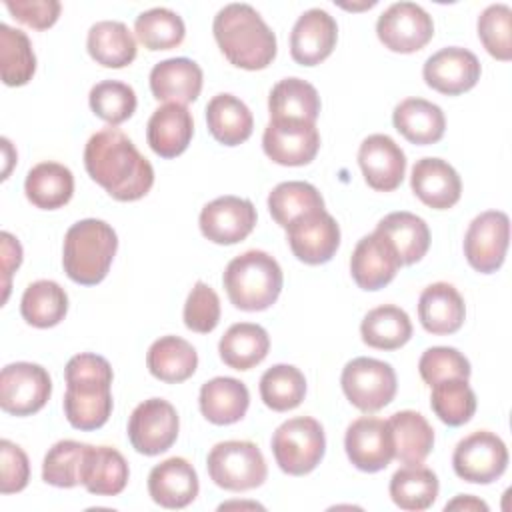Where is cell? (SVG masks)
<instances>
[{
  "instance_id": "4",
  "label": "cell",
  "mask_w": 512,
  "mask_h": 512,
  "mask_svg": "<svg viewBox=\"0 0 512 512\" xmlns=\"http://www.w3.org/2000/svg\"><path fill=\"white\" fill-rule=\"evenodd\" d=\"M118 250L114 228L98 218H84L72 224L64 236L62 266L66 276L82 286L102 282Z\"/></svg>"
},
{
  "instance_id": "12",
  "label": "cell",
  "mask_w": 512,
  "mask_h": 512,
  "mask_svg": "<svg viewBox=\"0 0 512 512\" xmlns=\"http://www.w3.org/2000/svg\"><path fill=\"white\" fill-rule=\"evenodd\" d=\"M376 34L388 50L412 54L422 50L432 40L434 22L420 4L396 2L380 14Z\"/></svg>"
},
{
  "instance_id": "3",
  "label": "cell",
  "mask_w": 512,
  "mask_h": 512,
  "mask_svg": "<svg viewBox=\"0 0 512 512\" xmlns=\"http://www.w3.org/2000/svg\"><path fill=\"white\" fill-rule=\"evenodd\" d=\"M220 52L244 70H262L276 58V34L250 4H226L212 22Z\"/></svg>"
},
{
  "instance_id": "23",
  "label": "cell",
  "mask_w": 512,
  "mask_h": 512,
  "mask_svg": "<svg viewBox=\"0 0 512 512\" xmlns=\"http://www.w3.org/2000/svg\"><path fill=\"white\" fill-rule=\"evenodd\" d=\"M412 192L434 210L452 208L462 196V180L452 164L442 158H420L410 174Z\"/></svg>"
},
{
  "instance_id": "41",
  "label": "cell",
  "mask_w": 512,
  "mask_h": 512,
  "mask_svg": "<svg viewBox=\"0 0 512 512\" xmlns=\"http://www.w3.org/2000/svg\"><path fill=\"white\" fill-rule=\"evenodd\" d=\"M324 198L316 186L302 180L280 182L268 194V210L276 224L286 228L292 220L302 214L322 210Z\"/></svg>"
},
{
  "instance_id": "37",
  "label": "cell",
  "mask_w": 512,
  "mask_h": 512,
  "mask_svg": "<svg viewBox=\"0 0 512 512\" xmlns=\"http://www.w3.org/2000/svg\"><path fill=\"white\" fill-rule=\"evenodd\" d=\"M392 502L408 512H420L430 508L438 498V476L422 464H406L390 478Z\"/></svg>"
},
{
  "instance_id": "15",
  "label": "cell",
  "mask_w": 512,
  "mask_h": 512,
  "mask_svg": "<svg viewBox=\"0 0 512 512\" xmlns=\"http://www.w3.org/2000/svg\"><path fill=\"white\" fill-rule=\"evenodd\" d=\"M262 148L280 166H304L316 158L320 134L314 122L276 118L264 128Z\"/></svg>"
},
{
  "instance_id": "22",
  "label": "cell",
  "mask_w": 512,
  "mask_h": 512,
  "mask_svg": "<svg viewBox=\"0 0 512 512\" xmlns=\"http://www.w3.org/2000/svg\"><path fill=\"white\" fill-rule=\"evenodd\" d=\"M198 490L200 484L194 466L180 456L156 464L148 474V494L162 508H186L196 500Z\"/></svg>"
},
{
  "instance_id": "38",
  "label": "cell",
  "mask_w": 512,
  "mask_h": 512,
  "mask_svg": "<svg viewBox=\"0 0 512 512\" xmlns=\"http://www.w3.org/2000/svg\"><path fill=\"white\" fill-rule=\"evenodd\" d=\"M270 120L288 118L316 122L320 114V96L318 90L302 78H284L270 90L268 96Z\"/></svg>"
},
{
  "instance_id": "29",
  "label": "cell",
  "mask_w": 512,
  "mask_h": 512,
  "mask_svg": "<svg viewBox=\"0 0 512 512\" xmlns=\"http://www.w3.org/2000/svg\"><path fill=\"white\" fill-rule=\"evenodd\" d=\"M394 128L412 144L428 146L438 142L446 130L440 106L424 98H406L392 112Z\"/></svg>"
},
{
  "instance_id": "34",
  "label": "cell",
  "mask_w": 512,
  "mask_h": 512,
  "mask_svg": "<svg viewBox=\"0 0 512 512\" xmlns=\"http://www.w3.org/2000/svg\"><path fill=\"white\" fill-rule=\"evenodd\" d=\"M146 366L154 378L168 384H178L196 372L198 354L184 338L162 336L148 348Z\"/></svg>"
},
{
  "instance_id": "11",
  "label": "cell",
  "mask_w": 512,
  "mask_h": 512,
  "mask_svg": "<svg viewBox=\"0 0 512 512\" xmlns=\"http://www.w3.org/2000/svg\"><path fill=\"white\" fill-rule=\"evenodd\" d=\"M52 394L46 368L32 362H14L0 374V408L12 416H32L44 408Z\"/></svg>"
},
{
  "instance_id": "55",
  "label": "cell",
  "mask_w": 512,
  "mask_h": 512,
  "mask_svg": "<svg viewBox=\"0 0 512 512\" xmlns=\"http://www.w3.org/2000/svg\"><path fill=\"white\" fill-rule=\"evenodd\" d=\"M244 508V506H248V508H262L260 504H256V502H250V504H246V502H228V504H222L220 506V510H224V508Z\"/></svg>"
},
{
  "instance_id": "16",
  "label": "cell",
  "mask_w": 512,
  "mask_h": 512,
  "mask_svg": "<svg viewBox=\"0 0 512 512\" xmlns=\"http://www.w3.org/2000/svg\"><path fill=\"white\" fill-rule=\"evenodd\" d=\"M348 460L362 472H380L394 460V442L388 420L376 416L356 418L344 436Z\"/></svg>"
},
{
  "instance_id": "48",
  "label": "cell",
  "mask_w": 512,
  "mask_h": 512,
  "mask_svg": "<svg viewBox=\"0 0 512 512\" xmlns=\"http://www.w3.org/2000/svg\"><path fill=\"white\" fill-rule=\"evenodd\" d=\"M512 10L506 4H490L478 16V38L486 52L496 60L508 62L512 58Z\"/></svg>"
},
{
  "instance_id": "42",
  "label": "cell",
  "mask_w": 512,
  "mask_h": 512,
  "mask_svg": "<svg viewBox=\"0 0 512 512\" xmlns=\"http://www.w3.org/2000/svg\"><path fill=\"white\" fill-rule=\"evenodd\" d=\"M306 378L292 364H274L260 378V398L274 412H288L302 404Z\"/></svg>"
},
{
  "instance_id": "28",
  "label": "cell",
  "mask_w": 512,
  "mask_h": 512,
  "mask_svg": "<svg viewBox=\"0 0 512 512\" xmlns=\"http://www.w3.org/2000/svg\"><path fill=\"white\" fill-rule=\"evenodd\" d=\"M128 462L112 446H88L80 484L96 496H116L128 484Z\"/></svg>"
},
{
  "instance_id": "14",
  "label": "cell",
  "mask_w": 512,
  "mask_h": 512,
  "mask_svg": "<svg viewBox=\"0 0 512 512\" xmlns=\"http://www.w3.org/2000/svg\"><path fill=\"white\" fill-rule=\"evenodd\" d=\"M286 240L300 262L310 266L326 264L340 246V226L324 208L314 210L286 226Z\"/></svg>"
},
{
  "instance_id": "20",
  "label": "cell",
  "mask_w": 512,
  "mask_h": 512,
  "mask_svg": "<svg viewBox=\"0 0 512 512\" xmlns=\"http://www.w3.org/2000/svg\"><path fill=\"white\" fill-rule=\"evenodd\" d=\"M400 266L394 246L376 230L358 240L350 258V274L362 290L384 288L394 280Z\"/></svg>"
},
{
  "instance_id": "54",
  "label": "cell",
  "mask_w": 512,
  "mask_h": 512,
  "mask_svg": "<svg viewBox=\"0 0 512 512\" xmlns=\"http://www.w3.org/2000/svg\"><path fill=\"white\" fill-rule=\"evenodd\" d=\"M444 510H470V512H474V510H482V512H488V504L484 502V500H480V498H476V496H470V494H458L452 502H448L446 506H444Z\"/></svg>"
},
{
  "instance_id": "13",
  "label": "cell",
  "mask_w": 512,
  "mask_h": 512,
  "mask_svg": "<svg viewBox=\"0 0 512 512\" xmlns=\"http://www.w3.org/2000/svg\"><path fill=\"white\" fill-rule=\"evenodd\" d=\"M510 220L500 210H486L478 214L464 236V256L468 264L480 274L496 272L508 250Z\"/></svg>"
},
{
  "instance_id": "9",
  "label": "cell",
  "mask_w": 512,
  "mask_h": 512,
  "mask_svg": "<svg viewBox=\"0 0 512 512\" xmlns=\"http://www.w3.org/2000/svg\"><path fill=\"white\" fill-rule=\"evenodd\" d=\"M508 466V448L500 436L476 430L462 438L452 454V468L458 478L470 484H492Z\"/></svg>"
},
{
  "instance_id": "52",
  "label": "cell",
  "mask_w": 512,
  "mask_h": 512,
  "mask_svg": "<svg viewBox=\"0 0 512 512\" xmlns=\"http://www.w3.org/2000/svg\"><path fill=\"white\" fill-rule=\"evenodd\" d=\"M4 6L16 20L36 30L54 26L62 10L58 0H8Z\"/></svg>"
},
{
  "instance_id": "7",
  "label": "cell",
  "mask_w": 512,
  "mask_h": 512,
  "mask_svg": "<svg viewBox=\"0 0 512 512\" xmlns=\"http://www.w3.org/2000/svg\"><path fill=\"white\" fill-rule=\"evenodd\" d=\"M210 480L230 492H244L264 484L268 476L260 448L250 440H226L212 446L206 458Z\"/></svg>"
},
{
  "instance_id": "25",
  "label": "cell",
  "mask_w": 512,
  "mask_h": 512,
  "mask_svg": "<svg viewBox=\"0 0 512 512\" xmlns=\"http://www.w3.org/2000/svg\"><path fill=\"white\" fill-rule=\"evenodd\" d=\"M466 306L460 292L448 282L426 286L418 298V320L430 334L444 336L462 328Z\"/></svg>"
},
{
  "instance_id": "26",
  "label": "cell",
  "mask_w": 512,
  "mask_h": 512,
  "mask_svg": "<svg viewBox=\"0 0 512 512\" xmlns=\"http://www.w3.org/2000/svg\"><path fill=\"white\" fill-rule=\"evenodd\" d=\"M150 90L156 100L188 104L202 92V68L190 58H168L150 70Z\"/></svg>"
},
{
  "instance_id": "49",
  "label": "cell",
  "mask_w": 512,
  "mask_h": 512,
  "mask_svg": "<svg viewBox=\"0 0 512 512\" xmlns=\"http://www.w3.org/2000/svg\"><path fill=\"white\" fill-rule=\"evenodd\" d=\"M418 372L428 386L448 378H470V362L468 358L452 346H432L422 352L418 360Z\"/></svg>"
},
{
  "instance_id": "18",
  "label": "cell",
  "mask_w": 512,
  "mask_h": 512,
  "mask_svg": "<svg viewBox=\"0 0 512 512\" xmlns=\"http://www.w3.org/2000/svg\"><path fill=\"white\" fill-rule=\"evenodd\" d=\"M480 62L474 52L460 46H446L434 52L422 68L424 82L446 96H458L476 86L480 80Z\"/></svg>"
},
{
  "instance_id": "10",
  "label": "cell",
  "mask_w": 512,
  "mask_h": 512,
  "mask_svg": "<svg viewBox=\"0 0 512 512\" xmlns=\"http://www.w3.org/2000/svg\"><path fill=\"white\" fill-rule=\"evenodd\" d=\"M180 418L176 408L164 398L140 402L128 420V440L144 456L166 452L178 438Z\"/></svg>"
},
{
  "instance_id": "2",
  "label": "cell",
  "mask_w": 512,
  "mask_h": 512,
  "mask_svg": "<svg viewBox=\"0 0 512 512\" xmlns=\"http://www.w3.org/2000/svg\"><path fill=\"white\" fill-rule=\"evenodd\" d=\"M64 416L76 430L102 428L112 414V366L90 352L76 354L64 368Z\"/></svg>"
},
{
  "instance_id": "39",
  "label": "cell",
  "mask_w": 512,
  "mask_h": 512,
  "mask_svg": "<svg viewBox=\"0 0 512 512\" xmlns=\"http://www.w3.org/2000/svg\"><path fill=\"white\" fill-rule=\"evenodd\" d=\"M360 334L364 344H368L370 348L398 350L410 340L412 322L402 308L394 304H384V306L372 308L364 316L360 324Z\"/></svg>"
},
{
  "instance_id": "19",
  "label": "cell",
  "mask_w": 512,
  "mask_h": 512,
  "mask_svg": "<svg viewBox=\"0 0 512 512\" xmlns=\"http://www.w3.org/2000/svg\"><path fill=\"white\" fill-rule=\"evenodd\" d=\"M358 164L366 184L378 192L396 190L406 174V156L386 134H370L362 140L358 148Z\"/></svg>"
},
{
  "instance_id": "27",
  "label": "cell",
  "mask_w": 512,
  "mask_h": 512,
  "mask_svg": "<svg viewBox=\"0 0 512 512\" xmlns=\"http://www.w3.org/2000/svg\"><path fill=\"white\" fill-rule=\"evenodd\" d=\"M198 404L208 422L228 426L244 418L250 404V392L246 384L236 378L216 376L202 384Z\"/></svg>"
},
{
  "instance_id": "50",
  "label": "cell",
  "mask_w": 512,
  "mask_h": 512,
  "mask_svg": "<svg viewBox=\"0 0 512 512\" xmlns=\"http://www.w3.org/2000/svg\"><path fill=\"white\" fill-rule=\"evenodd\" d=\"M220 322V298L212 286L198 280L184 302V324L198 334L212 332Z\"/></svg>"
},
{
  "instance_id": "47",
  "label": "cell",
  "mask_w": 512,
  "mask_h": 512,
  "mask_svg": "<svg viewBox=\"0 0 512 512\" xmlns=\"http://www.w3.org/2000/svg\"><path fill=\"white\" fill-rule=\"evenodd\" d=\"M88 102L92 112L110 126L126 122L136 112L138 104L134 88L120 80H102L94 84L88 94Z\"/></svg>"
},
{
  "instance_id": "8",
  "label": "cell",
  "mask_w": 512,
  "mask_h": 512,
  "mask_svg": "<svg viewBox=\"0 0 512 512\" xmlns=\"http://www.w3.org/2000/svg\"><path fill=\"white\" fill-rule=\"evenodd\" d=\"M342 390L352 406L370 414L388 406L396 396V372L388 362L358 356L350 360L340 376Z\"/></svg>"
},
{
  "instance_id": "21",
  "label": "cell",
  "mask_w": 512,
  "mask_h": 512,
  "mask_svg": "<svg viewBox=\"0 0 512 512\" xmlns=\"http://www.w3.org/2000/svg\"><path fill=\"white\" fill-rule=\"evenodd\" d=\"M336 40V20L322 8H310L296 20L290 32V54L302 66H316L332 54Z\"/></svg>"
},
{
  "instance_id": "46",
  "label": "cell",
  "mask_w": 512,
  "mask_h": 512,
  "mask_svg": "<svg viewBox=\"0 0 512 512\" xmlns=\"http://www.w3.org/2000/svg\"><path fill=\"white\" fill-rule=\"evenodd\" d=\"M88 446L90 444H82L76 440L56 442L44 456L42 480L56 488L78 486Z\"/></svg>"
},
{
  "instance_id": "45",
  "label": "cell",
  "mask_w": 512,
  "mask_h": 512,
  "mask_svg": "<svg viewBox=\"0 0 512 512\" xmlns=\"http://www.w3.org/2000/svg\"><path fill=\"white\" fill-rule=\"evenodd\" d=\"M430 396V406L434 414L448 426L466 424L476 412V394L468 386V380L448 378L436 382Z\"/></svg>"
},
{
  "instance_id": "40",
  "label": "cell",
  "mask_w": 512,
  "mask_h": 512,
  "mask_svg": "<svg viewBox=\"0 0 512 512\" xmlns=\"http://www.w3.org/2000/svg\"><path fill=\"white\" fill-rule=\"evenodd\" d=\"M68 312V294L54 280H36L28 284L20 300L22 318L34 328H52Z\"/></svg>"
},
{
  "instance_id": "1",
  "label": "cell",
  "mask_w": 512,
  "mask_h": 512,
  "mask_svg": "<svg viewBox=\"0 0 512 512\" xmlns=\"http://www.w3.org/2000/svg\"><path fill=\"white\" fill-rule=\"evenodd\" d=\"M88 176L114 200L132 202L146 196L154 184V168L134 142L118 128H102L84 148Z\"/></svg>"
},
{
  "instance_id": "32",
  "label": "cell",
  "mask_w": 512,
  "mask_h": 512,
  "mask_svg": "<svg viewBox=\"0 0 512 512\" xmlns=\"http://www.w3.org/2000/svg\"><path fill=\"white\" fill-rule=\"evenodd\" d=\"M394 442V458L402 464H422L434 448L430 422L414 410H400L388 418Z\"/></svg>"
},
{
  "instance_id": "53",
  "label": "cell",
  "mask_w": 512,
  "mask_h": 512,
  "mask_svg": "<svg viewBox=\"0 0 512 512\" xmlns=\"http://www.w3.org/2000/svg\"><path fill=\"white\" fill-rule=\"evenodd\" d=\"M0 238H2V280H4L2 302H6L10 292V278L14 270H18V266L22 264V246L10 232H2Z\"/></svg>"
},
{
  "instance_id": "17",
  "label": "cell",
  "mask_w": 512,
  "mask_h": 512,
  "mask_svg": "<svg viewBox=\"0 0 512 512\" xmlns=\"http://www.w3.org/2000/svg\"><path fill=\"white\" fill-rule=\"evenodd\" d=\"M200 232L214 244H238L256 226V208L248 198L220 196L208 202L198 218Z\"/></svg>"
},
{
  "instance_id": "30",
  "label": "cell",
  "mask_w": 512,
  "mask_h": 512,
  "mask_svg": "<svg viewBox=\"0 0 512 512\" xmlns=\"http://www.w3.org/2000/svg\"><path fill=\"white\" fill-rule=\"evenodd\" d=\"M206 124L210 134L224 146L246 142L254 130L250 108L234 94L222 92L206 104Z\"/></svg>"
},
{
  "instance_id": "44",
  "label": "cell",
  "mask_w": 512,
  "mask_h": 512,
  "mask_svg": "<svg viewBox=\"0 0 512 512\" xmlns=\"http://www.w3.org/2000/svg\"><path fill=\"white\" fill-rule=\"evenodd\" d=\"M138 42L148 50H170L182 44L186 26L184 20L170 8H150L138 14L134 22Z\"/></svg>"
},
{
  "instance_id": "24",
  "label": "cell",
  "mask_w": 512,
  "mask_h": 512,
  "mask_svg": "<svg viewBox=\"0 0 512 512\" xmlns=\"http://www.w3.org/2000/svg\"><path fill=\"white\" fill-rule=\"evenodd\" d=\"M194 134V120L184 104L168 102L156 108L146 126V140L160 158L180 156Z\"/></svg>"
},
{
  "instance_id": "31",
  "label": "cell",
  "mask_w": 512,
  "mask_h": 512,
  "mask_svg": "<svg viewBox=\"0 0 512 512\" xmlns=\"http://www.w3.org/2000/svg\"><path fill=\"white\" fill-rule=\"evenodd\" d=\"M376 232H380L394 246L402 266L422 260L430 248L428 224L420 216L406 210L386 214L376 224Z\"/></svg>"
},
{
  "instance_id": "5",
  "label": "cell",
  "mask_w": 512,
  "mask_h": 512,
  "mask_svg": "<svg viewBox=\"0 0 512 512\" xmlns=\"http://www.w3.org/2000/svg\"><path fill=\"white\" fill-rule=\"evenodd\" d=\"M222 284L238 310L260 312L278 300L284 276L274 256L264 250H246L228 262Z\"/></svg>"
},
{
  "instance_id": "43",
  "label": "cell",
  "mask_w": 512,
  "mask_h": 512,
  "mask_svg": "<svg viewBox=\"0 0 512 512\" xmlns=\"http://www.w3.org/2000/svg\"><path fill=\"white\" fill-rule=\"evenodd\" d=\"M0 68L6 86H24L36 72V56L30 38L8 24H0Z\"/></svg>"
},
{
  "instance_id": "35",
  "label": "cell",
  "mask_w": 512,
  "mask_h": 512,
  "mask_svg": "<svg viewBox=\"0 0 512 512\" xmlns=\"http://www.w3.org/2000/svg\"><path fill=\"white\" fill-rule=\"evenodd\" d=\"M26 198L42 210H56L70 202L74 194V176L60 162H40L26 174Z\"/></svg>"
},
{
  "instance_id": "51",
  "label": "cell",
  "mask_w": 512,
  "mask_h": 512,
  "mask_svg": "<svg viewBox=\"0 0 512 512\" xmlns=\"http://www.w3.org/2000/svg\"><path fill=\"white\" fill-rule=\"evenodd\" d=\"M0 468H2V478H0V492L2 494H14L26 488L30 480V462L26 452L10 442L2 440L0 442Z\"/></svg>"
},
{
  "instance_id": "36",
  "label": "cell",
  "mask_w": 512,
  "mask_h": 512,
  "mask_svg": "<svg viewBox=\"0 0 512 512\" xmlns=\"http://www.w3.org/2000/svg\"><path fill=\"white\" fill-rule=\"evenodd\" d=\"M270 350L268 332L260 324H232L218 342L220 358L234 370H250L260 364Z\"/></svg>"
},
{
  "instance_id": "6",
  "label": "cell",
  "mask_w": 512,
  "mask_h": 512,
  "mask_svg": "<svg viewBox=\"0 0 512 512\" xmlns=\"http://www.w3.org/2000/svg\"><path fill=\"white\" fill-rule=\"evenodd\" d=\"M326 452L324 428L316 418L296 416L282 422L272 436V454L282 472L304 476L312 472Z\"/></svg>"
},
{
  "instance_id": "33",
  "label": "cell",
  "mask_w": 512,
  "mask_h": 512,
  "mask_svg": "<svg viewBox=\"0 0 512 512\" xmlns=\"http://www.w3.org/2000/svg\"><path fill=\"white\" fill-rule=\"evenodd\" d=\"M86 48L92 60L104 68H124L136 58V40L118 20H102L90 26Z\"/></svg>"
}]
</instances>
